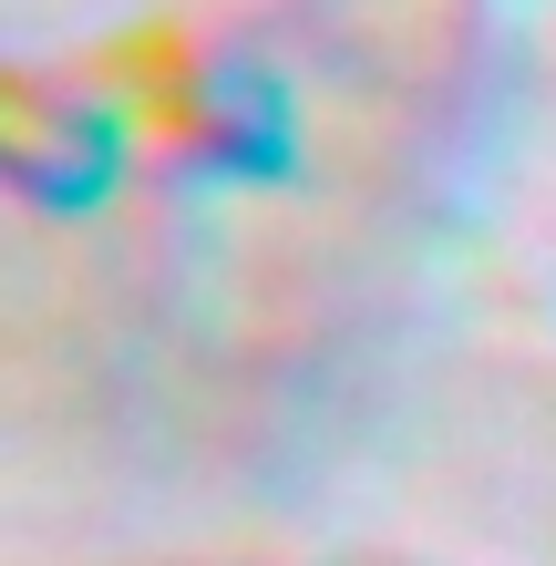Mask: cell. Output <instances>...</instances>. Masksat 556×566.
Wrapping results in <instances>:
<instances>
[]
</instances>
